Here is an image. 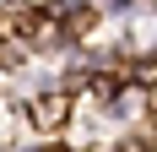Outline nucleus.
Masks as SVG:
<instances>
[{
    "label": "nucleus",
    "mask_w": 157,
    "mask_h": 152,
    "mask_svg": "<svg viewBox=\"0 0 157 152\" xmlns=\"http://www.w3.org/2000/svg\"><path fill=\"white\" fill-rule=\"evenodd\" d=\"M65 114H71V98H65V92H44V98H33V125H38L44 136L60 130Z\"/></svg>",
    "instance_id": "nucleus-1"
}]
</instances>
